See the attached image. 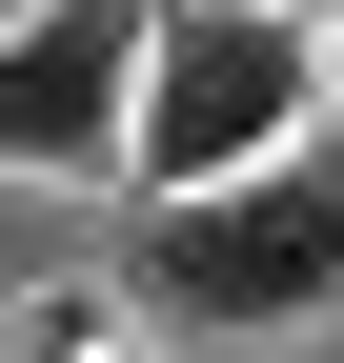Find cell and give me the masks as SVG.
Returning a JSON list of instances; mask_svg holds the SVG:
<instances>
[{"instance_id": "cell-1", "label": "cell", "mask_w": 344, "mask_h": 363, "mask_svg": "<svg viewBox=\"0 0 344 363\" xmlns=\"http://www.w3.org/2000/svg\"><path fill=\"white\" fill-rule=\"evenodd\" d=\"M122 323H183V343H304L344 303V121L243 182H203V202H142V262H122Z\"/></svg>"}, {"instance_id": "cell-2", "label": "cell", "mask_w": 344, "mask_h": 363, "mask_svg": "<svg viewBox=\"0 0 344 363\" xmlns=\"http://www.w3.org/2000/svg\"><path fill=\"white\" fill-rule=\"evenodd\" d=\"M324 142V61L304 21H264V0H142V81H122V182L142 202H203V182Z\"/></svg>"}, {"instance_id": "cell-3", "label": "cell", "mask_w": 344, "mask_h": 363, "mask_svg": "<svg viewBox=\"0 0 344 363\" xmlns=\"http://www.w3.org/2000/svg\"><path fill=\"white\" fill-rule=\"evenodd\" d=\"M142 0H21L0 21V182H122Z\"/></svg>"}, {"instance_id": "cell-4", "label": "cell", "mask_w": 344, "mask_h": 363, "mask_svg": "<svg viewBox=\"0 0 344 363\" xmlns=\"http://www.w3.org/2000/svg\"><path fill=\"white\" fill-rule=\"evenodd\" d=\"M102 343H122L102 283H0V363H102Z\"/></svg>"}, {"instance_id": "cell-5", "label": "cell", "mask_w": 344, "mask_h": 363, "mask_svg": "<svg viewBox=\"0 0 344 363\" xmlns=\"http://www.w3.org/2000/svg\"><path fill=\"white\" fill-rule=\"evenodd\" d=\"M0 21H21V0H0Z\"/></svg>"}]
</instances>
